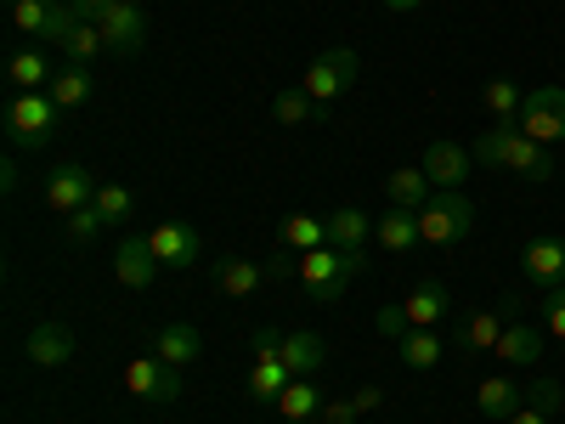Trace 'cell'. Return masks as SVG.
<instances>
[{
	"mask_svg": "<svg viewBox=\"0 0 565 424\" xmlns=\"http://www.w3.org/2000/svg\"><path fill=\"white\" fill-rule=\"evenodd\" d=\"M148 244L164 266H193L204 255V239H199V226H186V221H159L148 232Z\"/></svg>",
	"mask_w": 565,
	"mask_h": 424,
	"instance_id": "9c48e42d",
	"label": "cell"
},
{
	"mask_svg": "<svg viewBox=\"0 0 565 424\" xmlns=\"http://www.w3.org/2000/svg\"><path fill=\"white\" fill-rule=\"evenodd\" d=\"M345 85H351V74H345L334 57H328V52H322V57L306 68V91H311V103H317V108H328V103H334Z\"/></svg>",
	"mask_w": 565,
	"mask_h": 424,
	"instance_id": "d4e9b609",
	"label": "cell"
},
{
	"mask_svg": "<svg viewBox=\"0 0 565 424\" xmlns=\"http://www.w3.org/2000/svg\"><path fill=\"white\" fill-rule=\"evenodd\" d=\"M481 103H487L492 125H521V103H526V91L514 85V80H487Z\"/></svg>",
	"mask_w": 565,
	"mask_h": 424,
	"instance_id": "83f0119b",
	"label": "cell"
},
{
	"mask_svg": "<svg viewBox=\"0 0 565 424\" xmlns=\"http://www.w3.org/2000/svg\"><path fill=\"white\" fill-rule=\"evenodd\" d=\"M526 407H537V413H548V418H554V413L565 407L559 380H532V385H526Z\"/></svg>",
	"mask_w": 565,
	"mask_h": 424,
	"instance_id": "74e56055",
	"label": "cell"
},
{
	"mask_svg": "<svg viewBox=\"0 0 565 424\" xmlns=\"http://www.w3.org/2000/svg\"><path fill=\"white\" fill-rule=\"evenodd\" d=\"M103 210V221L108 226H119V221H130V210H136V199H130V187H119V181H103L97 187V199H90Z\"/></svg>",
	"mask_w": 565,
	"mask_h": 424,
	"instance_id": "836d02e7",
	"label": "cell"
},
{
	"mask_svg": "<svg viewBox=\"0 0 565 424\" xmlns=\"http://www.w3.org/2000/svg\"><path fill=\"white\" fill-rule=\"evenodd\" d=\"M543 328H548L554 340H565V283H554L548 300H543Z\"/></svg>",
	"mask_w": 565,
	"mask_h": 424,
	"instance_id": "ab89813d",
	"label": "cell"
},
{
	"mask_svg": "<svg viewBox=\"0 0 565 424\" xmlns=\"http://www.w3.org/2000/svg\"><path fill=\"white\" fill-rule=\"evenodd\" d=\"M373 328H380L385 340H402L407 328H413V322H407V306H380V311H373Z\"/></svg>",
	"mask_w": 565,
	"mask_h": 424,
	"instance_id": "60d3db41",
	"label": "cell"
},
{
	"mask_svg": "<svg viewBox=\"0 0 565 424\" xmlns=\"http://www.w3.org/2000/svg\"><path fill=\"white\" fill-rule=\"evenodd\" d=\"M503 424H548V413H537V407H521L514 418H503Z\"/></svg>",
	"mask_w": 565,
	"mask_h": 424,
	"instance_id": "bcb514c9",
	"label": "cell"
},
{
	"mask_svg": "<svg viewBox=\"0 0 565 424\" xmlns=\"http://www.w3.org/2000/svg\"><path fill=\"white\" fill-rule=\"evenodd\" d=\"M322 357H328V346H322V335H311V328H300V335H282V362H289L295 380H311V373L322 368Z\"/></svg>",
	"mask_w": 565,
	"mask_h": 424,
	"instance_id": "7402d4cb",
	"label": "cell"
},
{
	"mask_svg": "<svg viewBox=\"0 0 565 424\" xmlns=\"http://www.w3.org/2000/svg\"><path fill=\"white\" fill-rule=\"evenodd\" d=\"M300 283H306V295L317 300V306H334V300H345V289H351V272L340 266V250H311V255H300Z\"/></svg>",
	"mask_w": 565,
	"mask_h": 424,
	"instance_id": "277c9868",
	"label": "cell"
},
{
	"mask_svg": "<svg viewBox=\"0 0 565 424\" xmlns=\"http://www.w3.org/2000/svg\"><path fill=\"white\" fill-rule=\"evenodd\" d=\"M380 7H385V12H418L424 0H380Z\"/></svg>",
	"mask_w": 565,
	"mask_h": 424,
	"instance_id": "c3c4849f",
	"label": "cell"
},
{
	"mask_svg": "<svg viewBox=\"0 0 565 424\" xmlns=\"http://www.w3.org/2000/svg\"><path fill=\"white\" fill-rule=\"evenodd\" d=\"M57 103L45 97V91H18L12 108H7V136H12V148H45L57 130Z\"/></svg>",
	"mask_w": 565,
	"mask_h": 424,
	"instance_id": "7a4b0ae2",
	"label": "cell"
},
{
	"mask_svg": "<svg viewBox=\"0 0 565 424\" xmlns=\"http://www.w3.org/2000/svg\"><path fill=\"white\" fill-rule=\"evenodd\" d=\"M447 311H452V295H447V283H436V277H424L418 289L407 295V322L413 328H441Z\"/></svg>",
	"mask_w": 565,
	"mask_h": 424,
	"instance_id": "5bb4252c",
	"label": "cell"
},
{
	"mask_svg": "<svg viewBox=\"0 0 565 424\" xmlns=\"http://www.w3.org/2000/svg\"><path fill=\"white\" fill-rule=\"evenodd\" d=\"M90 91H97V80H90V68L85 63H68L52 85H45V97H52L57 108H79V103H90Z\"/></svg>",
	"mask_w": 565,
	"mask_h": 424,
	"instance_id": "484cf974",
	"label": "cell"
},
{
	"mask_svg": "<svg viewBox=\"0 0 565 424\" xmlns=\"http://www.w3.org/2000/svg\"><path fill=\"white\" fill-rule=\"evenodd\" d=\"M90 23L103 29L108 52H119V57L141 52V40H148V18H141V7H136V0H114V7H103V12L90 18Z\"/></svg>",
	"mask_w": 565,
	"mask_h": 424,
	"instance_id": "52a82bcc",
	"label": "cell"
},
{
	"mask_svg": "<svg viewBox=\"0 0 565 424\" xmlns=\"http://www.w3.org/2000/svg\"><path fill=\"white\" fill-rule=\"evenodd\" d=\"M7 74H12V85H18V91H45V85L57 80V74H52V63H45L40 52H12Z\"/></svg>",
	"mask_w": 565,
	"mask_h": 424,
	"instance_id": "1f68e13d",
	"label": "cell"
},
{
	"mask_svg": "<svg viewBox=\"0 0 565 424\" xmlns=\"http://www.w3.org/2000/svg\"><path fill=\"white\" fill-rule=\"evenodd\" d=\"M373 239V215L367 210H334L328 215V250H362Z\"/></svg>",
	"mask_w": 565,
	"mask_h": 424,
	"instance_id": "603a6c76",
	"label": "cell"
},
{
	"mask_svg": "<svg viewBox=\"0 0 565 424\" xmlns=\"http://www.w3.org/2000/svg\"><path fill=\"white\" fill-rule=\"evenodd\" d=\"M125 385L141 402H175L181 396V368L164 357H130L125 362Z\"/></svg>",
	"mask_w": 565,
	"mask_h": 424,
	"instance_id": "8992f818",
	"label": "cell"
},
{
	"mask_svg": "<svg viewBox=\"0 0 565 424\" xmlns=\"http://www.w3.org/2000/svg\"><path fill=\"white\" fill-rule=\"evenodd\" d=\"M260 357H282V335H277L271 322L255 328V362H260Z\"/></svg>",
	"mask_w": 565,
	"mask_h": 424,
	"instance_id": "b9f144b4",
	"label": "cell"
},
{
	"mask_svg": "<svg viewBox=\"0 0 565 424\" xmlns=\"http://www.w3.org/2000/svg\"><path fill=\"white\" fill-rule=\"evenodd\" d=\"M63 52H68V63H90L97 52H108V40H103V29H97V23L85 18V23L68 34V45H63Z\"/></svg>",
	"mask_w": 565,
	"mask_h": 424,
	"instance_id": "e575fe53",
	"label": "cell"
},
{
	"mask_svg": "<svg viewBox=\"0 0 565 424\" xmlns=\"http://www.w3.org/2000/svg\"><path fill=\"white\" fill-rule=\"evenodd\" d=\"M498 357H503L509 368H532V362L543 357V328H532V322L514 317V322L503 328V340H498Z\"/></svg>",
	"mask_w": 565,
	"mask_h": 424,
	"instance_id": "e0dca14e",
	"label": "cell"
},
{
	"mask_svg": "<svg viewBox=\"0 0 565 424\" xmlns=\"http://www.w3.org/2000/svg\"><path fill=\"white\" fill-rule=\"evenodd\" d=\"M526 277L537 283V289H554V283H565V239H532L526 255H521Z\"/></svg>",
	"mask_w": 565,
	"mask_h": 424,
	"instance_id": "4fadbf2b",
	"label": "cell"
},
{
	"mask_svg": "<svg viewBox=\"0 0 565 424\" xmlns=\"http://www.w3.org/2000/svg\"><path fill=\"white\" fill-rule=\"evenodd\" d=\"M476 407L487 418H514L526 407V385H514L509 373H492V380H481V391H476Z\"/></svg>",
	"mask_w": 565,
	"mask_h": 424,
	"instance_id": "9a60e30c",
	"label": "cell"
},
{
	"mask_svg": "<svg viewBox=\"0 0 565 424\" xmlns=\"http://www.w3.org/2000/svg\"><path fill=\"white\" fill-rule=\"evenodd\" d=\"M74 357V328L68 322H34L29 328V362L34 368H63Z\"/></svg>",
	"mask_w": 565,
	"mask_h": 424,
	"instance_id": "7c38bea8",
	"label": "cell"
},
{
	"mask_svg": "<svg viewBox=\"0 0 565 424\" xmlns=\"http://www.w3.org/2000/svg\"><path fill=\"white\" fill-rule=\"evenodd\" d=\"M351 402H356V413H373V407H380V402H385V391H380V385H367V391H356Z\"/></svg>",
	"mask_w": 565,
	"mask_h": 424,
	"instance_id": "ee69618b",
	"label": "cell"
},
{
	"mask_svg": "<svg viewBox=\"0 0 565 424\" xmlns=\"http://www.w3.org/2000/svg\"><path fill=\"white\" fill-rule=\"evenodd\" d=\"M271 114H277V125H311L322 108L311 103V91H306V85H295V91H277Z\"/></svg>",
	"mask_w": 565,
	"mask_h": 424,
	"instance_id": "d6a6232c",
	"label": "cell"
},
{
	"mask_svg": "<svg viewBox=\"0 0 565 424\" xmlns=\"http://www.w3.org/2000/svg\"><path fill=\"white\" fill-rule=\"evenodd\" d=\"M514 136H521V125H487L481 141L469 148V159H476L481 170H503V165H509V148H514Z\"/></svg>",
	"mask_w": 565,
	"mask_h": 424,
	"instance_id": "4316f807",
	"label": "cell"
},
{
	"mask_svg": "<svg viewBox=\"0 0 565 424\" xmlns=\"http://www.w3.org/2000/svg\"><path fill=\"white\" fill-rule=\"evenodd\" d=\"M322 244H328V221H317V215H289V221H282V250L311 255Z\"/></svg>",
	"mask_w": 565,
	"mask_h": 424,
	"instance_id": "f546056e",
	"label": "cell"
},
{
	"mask_svg": "<svg viewBox=\"0 0 565 424\" xmlns=\"http://www.w3.org/2000/svg\"><path fill=\"white\" fill-rule=\"evenodd\" d=\"M45 18H52V0H12V23L23 34H45Z\"/></svg>",
	"mask_w": 565,
	"mask_h": 424,
	"instance_id": "8d00e7d4",
	"label": "cell"
},
{
	"mask_svg": "<svg viewBox=\"0 0 565 424\" xmlns=\"http://www.w3.org/2000/svg\"><path fill=\"white\" fill-rule=\"evenodd\" d=\"M0 187H7V193H18V159H0Z\"/></svg>",
	"mask_w": 565,
	"mask_h": 424,
	"instance_id": "f6af8a7d",
	"label": "cell"
},
{
	"mask_svg": "<svg viewBox=\"0 0 565 424\" xmlns=\"http://www.w3.org/2000/svg\"><path fill=\"white\" fill-rule=\"evenodd\" d=\"M521 130H526L532 141H543V148L565 141V85H537V91H526Z\"/></svg>",
	"mask_w": 565,
	"mask_h": 424,
	"instance_id": "3957f363",
	"label": "cell"
},
{
	"mask_svg": "<svg viewBox=\"0 0 565 424\" xmlns=\"http://www.w3.org/2000/svg\"><path fill=\"white\" fill-rule=\"evenodd\" d=\"M103 226H108V221H103V210H97V204H85V210H74V215H68V239H74V244H90Z\"/></svg>",
	"mask_w": 565,
	"mask_h": 424,
	"instance_id": "f35d334b",
	"label": "cell"
},
{
	"mask_svg": "<svg viewBox=\"0 0 565 424\" xmlns=\"http://www.w3.org/2000/svg\"><path fill=\"white\" fill-rule=\"evenodd\" d=\"M277 413H282V418H295V424H306V418L322 413V391H317L311 380H295L289 391L277 396Z\"/></svg>",
	"mask_w": 565,
	"mask_h": 424,
	"instance_id": "4dcf8cb0",
	"label": "cell"
},
{
	"mask_svg": "<svg viewBox=\"0 0 565 424\" xmlns=\"http://www.w3.org/2000/svg\"><path fill=\"white\" fill-rule=\"evenodd\" d=\"M514 317H521V295H503L498 306L463 317V322H458V351H498L503 328H509Z\"/></svg>",
	"mask_w": 565,
	"mask_h": 424,
	"instance_id": "5b68a950",
	"label": "cell"
},
{
	"mask_svg": "<svg viewBox=\"0 0 565 424\" xmlns=\"http://www.w3.org/2000/svg\"><path fill=\"white\" fill-rule=\"evenodd\" d=\"M503 170L526 176V181H548V176H554V153L521 130V136H514V148H509V165H503Z\"/></svg>",
	"mask_w": 565,
	"mask_h": 424,
	"instance_id": "cb8c5ba5",
	"label": "cell"
},
{
	"mask_svg": "<svg viewBox=\"0 0 565 424\" xmlns=\"http://www.w3.org/2000/svg\"><path fill=\"white\" fill-rule=\"evenodd\" d=\"M418 232H424V244L452 250V244H463L469 232H476V204H469L458 187H436L430 204L418 210Z\"/></svg>",
	"mask_w": 565,
	"mask_h": 424,
	"instance_id": "6da1fadb",
	"label": "cell"
},
{
	"mask_svg": "<svg viewBox=\"0 0 565 424\" xmlns=\"http://www.w3.org/2000/svg\"><path fill=\"white\" fill-rule=\"evenodd\" d=\"M373 239H380V250H391V255H407L413 244H424V232H418V210H396V204H391V215L373 221Z\"/></svg>",
	"mask_w": 565,
	"mask_h": 424,
	"instance_id": "2e32d148",
	"label": "cell"
},
{
	"mask_svg": "<svg viewBox=\"0 0 565 424\" xmlns=\"http://www.w3.org/2000/svg\"><path fill=\"white\" fill-rule=\"evenodd\" d=\"M289 385H295V373H289V362H282V357H260V362H255V373H249L255 402H277Z\"/></svg>",
	"mask_w": 565,
	"mask_h": 424,
	"instance_id": "f1b7e54d",
	"label": "cell"
},
{
	"mask_svg": "<svg viewBox=\"0 0 565 424\" xmlns=\"http://www.w3.org/2000/svg\"><path fill=\"white\" fill-rule=\"evenodd\" d=\"M385 193H391L396 210H424V204H430V193H436V181L424 176V165H413V170H391L385 176Z\"/></svg>",
	"mask_w": 565,
	"mask_h": 424,
	"instance_id": "ac0fdd59",
	"label": "cell"
},
{
	"mask_svg": "<svg viewBox=\"0 0 565 424\" xmlns=\"http://www.w3.org/2000/svg\"><path fill=\"white\" fill-rule=\"evenodd\" d=\"M396 357H402L413 373L441 368V328H407V335L396 340Z\"/></svg>",
	"mask_w": 565,
	"mask_h": 424,
	"instance_id": "ffe728a7",
	"label": "cell"
},
{
	"mask_svg": "<svg viewBox=\"0 0 565 424\" xmlns=\"http://www.w3.org/2000/svg\"><path fill=\"white\" fill-rule=\"evenodd\" d=\"M79 23H85V18H79V7H74V0H52V18H45V34H40V40L68 45V34H74Z\"/></svg>",
	"mask_w": 565,
	"mask_h": 424,
	"instance_id": "d590c367",
	"label": "cell"
},
{
	"mask_svg": "<svg viewBox=\"0 0 565 424\" xmlns=\"http://www.w3.org/2000/svg\"><path fill=\"white\" fill-rule=\"evenodd\" d=\"M74 7H79V18H97L103 7H114V0H74Z\"/></svg>",
	"mask_w": 565,
	"mask_h": 424,
	"instance_id": "7dc6e473",
	"label": "cell"
},
{
	"mask_svg": "<svg viewBox=\"0 0 565 424\" xmlns=\"http://www.w3.org/2000/svg\"><path fill=\"white\" fill-rule=\"evenodd\" d=\"M362 413H356V402H322V413H317V424H356Z\"/></svg>",
	"mask_w": 565,
	"mask_h": 424,
	"instance_id": "7bdbcfd3",
	"label": "cell"
},
{
	"mask_svg": "<svg viewBox=\"0 0 565 424\" xmlns=\"http://www.w3.org/2000/svg\"><path fill=\"white\" fill-rule=\"evenodd\" d=\"M159 255H153V244H148V232H141V239H136V232H130V239L119 244V255H114V277L125 283V289H148V283L159 277Z\"/></svg>",
	"mask_w": 565,
	"mask_h": 424,
	"instance_id": "30bf717a",
	"label": "cell"
},
{
	"mask_svg": "<svg viewBox=\"0 0 565 424\" xmlns=\"http://www.w3.org/2000/svg\"><path fill=\"white\" fill-rule=\"evenodd\" d=\"M418 165H424V176H430L436 187H463V181H469V170H476L469 148H458V141H430Z\"/></svg>",
	"mask_w": 565,
	"mask_h": 424,
	"instance_id": "8fae6325",
	"label": "cell"
},
{
	"mask_svg": "<svg viewBox=\"0 0 565 424\" xmlns=\"http://www.w3.org/2000/svg\"><path fill=\"white\" fill-rule=\"evenodd\" d=\"M260 277H266V266H255V261H244V255L215 261V289H221V295H232V300L255 295V289H260Z\"/></svg>",
	"mask_w": 565,
	"mask_h": 424,
	"instance_id": "44dd1931",
	"label": "cell"
},
{
	"mask_svg": "<svg viewBox=\"0 0 565 424\" xmlns=\"http://www.w3.org/2000/svg\"><path fill=\"white\" fill-rule=\"evenodd\" d=\"M97 176H90L85 165H57L52 170V181H45V204H52L57 215H74V210H85L90 199H97Z\"/></svg>",
	"mask_w": 565,
	"mask_h": 424,
	"instance_id": "ba28073f",
	"label": "cell"
},
{
	"mask_svg": "<svg viewBox=\"0 0 565 424\" xmlns=\"http://www.w3.org/2000/svg\"><path fill=\"white\" fill-rule=\"evenodd\" d=\"M153 351H159L164 362L186 368V362H199V351H204V335H199L193 322H164V328H159V340H153Z\"/></svg>",
	"mask_w": 565,
	"mask_h": 424,
	"instance_id": "d6986e66",
	"label": "cell"
}]
</instances>
